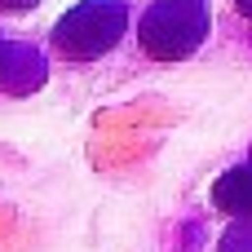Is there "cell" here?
Here are the masks:
<instances>
[{
	"label": "cell",
	"mask_w": 252,
	"mask_h": 252,
	"mask_svg": "<svg viewBox=\"0 0 252 252\" xmlns=\"http://www.w3.org/2000/svg\"><path fill=\"white\" fill-rule=\"evenodd\" d=\"M213 204L230 217H252V164L230 168L217 186H213Z\"/></svg>",
	"instance_id": "cell-3"
},
{
	"label": "cell",
	"mask_w": 252,
	"mask_h": 252,
	"mask_svg": "<svg viewBox=\"0 0 252 252\" xmlns=\"http://www.w3.org/2000/svg\"><path fill=\"white\" fill-rule=\"evenodd\" d=\"M208 35V9L204 0H155L142 22H137V40L151 58L159 62H177L190 58Z\"/></svg>",
	"instance_id": "cell-1"
},
{
	"label": "cell",
	"mask_w": 252,
	"mask_h": 252,
	"mask_svg": "<svg viewBox=\"0 0 252 252\" xmlns=\"http://www.w3.org/2000/svg\"><path fill=\"white\" fill-rule=\"evenodd\" d=\"M13 53H18V49H13V44H4V40H0V75H4V66H9V58H13Z\"/></svg>",
	"instance_id": "cell-4"
},
{
	"label": "cell",
	"mask_w": 252,
	"mask_h": 252,
	"mask_svg": "<svg viewBox=\"0 0 252 252\" xmlns=\"http://www.w3.org/2000/svg\"><path fill=\"white\" fill-rule=\"evenodd\" d=\"M124 27H128V4L124 0H80L53 27V49H62L75 62L102 58L124 35Z\"/></svg>",
	"instance_id": "cell-2"
},
{
	"label": "cell",
	"mask_w": 252,
	"mask_h": 252,
	"mask_svg": "<svg viewBox=\"0 0 252 252\" xmlns=\"http://www.w3.org/2000/svg\"><path fill=\"white\" fill-rule=\"evenodd\" d=\"M235 4H239V9H244V13L252 18V0H235Z\"/></svg>",
	"instance_id": "cell-6"
},
{
	"label": "cell",
	"mask_w": 252,
	"mask_h": 252,
	"mask_svg": "<svg viewBox=\"0 0 252 252\" xmlns=\"http://www.w3.org/2000/svg\"><path fill=\"white\" fill-rule=\"evenodd\" d=\"M31 4H40V0H0V9H31Z\"/></svg>",
	"instance_id": "cell-5"
}]
</instances>
